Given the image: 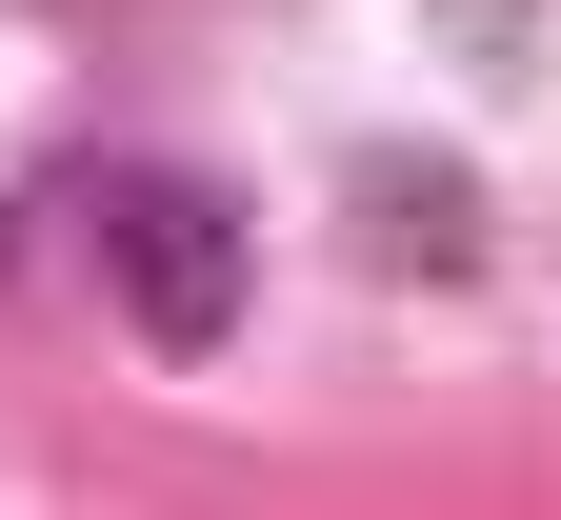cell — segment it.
<instances>
[{"label":"cell","mask_w":561,"mask_h":520,"mask_svg":"<svg viewBox=\"0 0 561 520\" xmlns=\"http://www.w3.org/2000/svg\"><path fill=\"white\" fill-rule=\"evenodd\" d=\"M60 241L101 261V301L161 340V360H201V340L241 321V200H201L161 161H81V181H60Z\"/></svg>","instance_id":"cell-1"}]
</instances>
